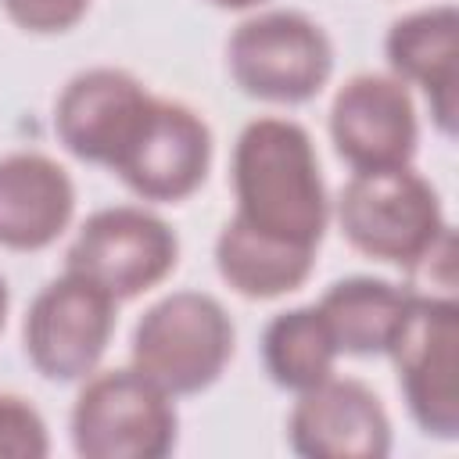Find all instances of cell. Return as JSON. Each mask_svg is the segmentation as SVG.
<instances>
[{"label":"cell","mask_w":459,"mask_h":459,"mask_svg":"<svg viewBox=\"0 0 459 459\" xmlns=\"http://www.w3.org/2000/svg\"><path fill=\"white\" fill-rule=\"evenodd\" d=\"M179 258V240L165 219L140 204H115L93 212L65 258L68 273L86 276L108 298L129 301L161 283Z\"/></svg>","instance_id":"52a82bcc"},{"label":"cell","mask_w":459,"mask_h":459,"mask_svg":"<svg viewBox=\"0 0 459 459\" xmlns=\"http://www.w3.org/2000/svg\"><path fill=\"white\" fill-rule=\"evenodd\" d=\"M50 452L43 416L18 394H0V459H43Z\"/></svg>","instance_id":"ac0fdd59"},{"label":"cell","mask_w":459,"mask_h":459,"mask_svg":"<svg viewBox=\"0 0 459 459\" xmlns=\"http://www.w3.org/2000/svg\"><path fill=\"white\" fill-rule=\"evenodd\" d=\"M316 251L258 233L237 215L215 237L219 276L244 298H280L298 290L312 273Z\"/></svg>","instance_id":"9a60e30c"},{"label":"cell","mask_w":459,"mask_h":459,"mask_svg":"<svg viewBox=\"0 0 459 459\" xmlns=\"http://www.w3.org/2000/svg\"><path fill=\"white\" fill-rule=\"evenodd\" d=\"M4 319H7V283L0 276V330H4Z\"/></svg>","instance_id":"44dd1931"},{"label":"cell","mask_w":459,"mask_h":459,"mask_svg":"<svg viewBox=\"0 0 459 459\" xmlns=\"http://www.w3.org/2000/svg\"><path fill=\"white\" fill-rule=\"evenodd\" d=\"M337 222L355 251L405 269L448 230L437 190L409 165L355 172L337 197Z\"/></svg>","instance_id":"3957f363"},{"label":"cell","mask_w":459,"mask_h":459,"mask_svg":"<svg viewBox=\"0 0 459 459\" xmlns=\"http://www.w3.org/2000/svg\"><path fill=\"white\" fill-rule=\"evenodd\" d=\"M208 4H215V7H230V11H244V7H258V4H265V0H208Z\"/></svg>","instance_id":"ffe728a7"},{"label":"cell","mask_w":459,"mask_h":459,"mask_svg":"<svg viewBox=\"0 0 459 459\" xmlns=\"http://www.w3.org/2000/svg\"><path fill=\"white\" fill-rule=\"evenodd\" d=\"M115 330V298L79 273L50 280L25 316V355L57 384L86 380Z\"/></svg>","instance_id":"ba28073f"},{"label":"cell","mask_w":459,"mask_h":459,"mask_svg":"<svg viewBox=\"0 0 459 459\" xmlns=\"http://www.w3.org/2000/svg\"><path fill=\"white\" fill-rule=\"evenodd\" d=\"M405 287H394L387 280L377 276H348L337 280L323 298H319V312L333 333L337 351L344 355H377L387 351L402 312L409 305Z\"/></svg>","instance_id":"2e32d148"},{"label":"cell","mask_w":459,"mask_h":459,"mask_svg":"<svg viewBox=\"0 0 459 459\" xmlns=\"http://www.w3.org/2000/svg\"><path fill=\"white\" fill-rule=\"evenodd\" d=\"M387 61L402 82L423 86L441 133H455L459 111V14L452 4L398 18L384 39Z\"/></svg>","instance_id":"5bb4252c"},{"label":"cell","mask_w":459,"mask_h":459,"mask_svg":"<svg viewBox=\"0 0 459 459\" xmlns=\"http://www.w3.org/2000/svg\"><path fill=\"white\" fill-rule=\"evenodd\" d=\"M176 427L172 394L136 366L90 373L72 405V445L86 459H161Z\"/></svg>","instance_id":"277c9868"},{"label":"cell","mask_w":459,"mask_h":459,"mask_svg":"<svg viewBox=\"0 0 459 459\" xmlns=\"http://www.w3.org/2000/svg\"><path fill=\"white\" fill-rule=\"evenodd\" d=\"M333 333L316 305L276 312L262 333V362L276 387L283 391H308L333 373L337 362Z\"/></svg>","instance_id":"e0dca14e"},{"label":"cell","mask_w":459,"mask_h":459,"mask_svg":"<svg viewBox=\"0 0 459 459\" xmlns=\"http://www.w3.org/2000/svg\"><path fill=\"white\" fill-rule=\"evenodd\" d=\"M208 165V122L179 100L154 97L133 143L115 161V172L143 201H183L204 183Z\"/></svg>","instance_id":"9c48e42d"},{"label":"cell","mask_w":459,"mask_h":459,"mask_svg":"<svg viewBox=\"0 0 459 459\" xmlns=\"http://www.w3.org/2000/svg\"><path fill=\"white\" fill-rule=\"evenodd\" d=\"M7 18L25 32H65L72 29L90 0H0Z\"/></svg>","instance_id":"d6986e66"},{"label":"cell","mask_w":459,"mask_h":459,"mask_svg":"<svg viewBox=\"0 0 459 459\" xmlns=\"http://www.w3.org/2000/svg\"><path fill=\"white\" fill-rule=\"evenodd\" d=\"M75 212L72 176L39 151L0 158V247L39 251L54 244Z\"/></svg>","instance_id":"4fadbf2b"},{"label":"cell","mask_w":459,"mask_h":459,"mask_svg":"<svg viewBox=\"0 0 459 459\" xmlns=\"http://www.w3.org/2000/svg\"><path fill=\"white\" fill-rule=\"evenodd\" d=\"M226 65L247 97L301 104L326 86L333 72V47L323 25H316L308 14L262 11L233 29Z\"/></svg>","instance_id":"8992f818"},{"label":"cell","mask_w":459,"mask_h":459,"mask_svg":"<svg viewBox=\"0 0 459 459\" xmlns=\"http://www.w3.org/2000/svg\"><path fill=\"white\" fill-rule=\"evenodd\" d=\"M233 319L204 290H172L133 330V366L172 398L219 380L233 355Z\"/></svg>","instance_id":"7a4b0ae2"},{"label":"cell","mask_w":459,"mask_h":459,"mask_svg":"<svg viewBox=\"0 0 459 459\" xmlns=\"http://www.w3.org/2000/svg\"><path fill=\"white\" fill-rule=\"evenodd\" d=\"M143 82L122 68H86L68 79L54 104L57 140L82 161L108 165L122 158L151 111Z\"/></svg>","instance_id":"30bf717a"},{"label":"cell","mask_w":459,"mask_h":459,"mask_svg":"<svg viewBox=\"0 0 459 459\" xmlns=\"http://www.w3.org/2000/svg\"><path fill=\"white\" fill-rule=\"evenodd\" d=\"M405 405L423 434L455 441L459 434V305L445 294H409L402 323L387 344Z\"/></svg>","instance_id":"5b68a950"},{"label":"cell","mask_w":459,"mask_h":459,"mask_svg":"<svg viewBox=\"0 0 459 459\" xmlns=\"http://www.w3.org/2000/svg\"><path fill=\"white\" fill-rule=\"evenodd\" d=\"M290 448L308 459H384L391 420L380 398L351 377H326L301 391L287 420Z\"/></svg>","instance_id":"7c38bea8"},{"label":"cell","mask_w":459,"mask_h":459,"mask_svg":"<svg viewBox=\"0 0 459 459\" xmlns=\"http://www.w3.org/2000/svg\"><path fill=\"white\" fill-rule=\"evenodd\" d=\"M233 215L251 230L316 251L330 201L305 126L276 115L247 122L233 147Z\"/></svg>","instance_id":"6da1fadb"},{"label":"cell","mask_w":459,"mask_h":459,"mask_svg":"<svg viewBox=\"0 0 459 459\" xmlns=\"http://www.w3.org/2000/svg\"><path fill=\"white\" fill-rule=\"evenodd\" d=\"M330 136L355 169L409 165L416 154V108L398 75H351L330 104Z\"/></svg>","instance_id":"8fae6325"}]
</instances>
